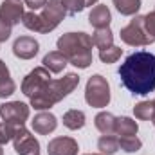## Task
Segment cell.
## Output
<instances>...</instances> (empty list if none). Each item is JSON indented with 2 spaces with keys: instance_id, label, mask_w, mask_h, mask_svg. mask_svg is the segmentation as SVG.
Masks as SVG:
<instances>
[{
  "instance_id": "6da1fadb",
  "label": "cell",
  "mask_w": 155,
  "mask_h": 155,
  "mask_svg": "<svg viewBox=\"0 0 155 155\" xmlns=\"http://www.w3.org/2000/svg\"><path fill=\"white\" fill-rule=\"evenodd\" d=\"M119 78L134 96H148L155 90V54L135 51L119 67Z\"/></svg>"
},
{
  "instance_id": "7a4b0ae2",
  "label": "cell",
  "mask_w": 155,
  "mask_h": 155,
  "mask_svg": "<svg viewBox=\"0 0 155 155\" xmlns=\"http://www.w3.org/2000/svg\"><path fill=\"white\" fill-rule=\"evenodd\" d=\"M58 51L67 58L71 65L78 69H88L92 63V36L87 33H67L60 36L58 41Z\"/></svg>"
},
{
  "instance_id": "3957f363",
  "label": "cell",
  "mask_w": 155,
  "mask_h": 155,
  "mask_svg": "<svg viewBox=\"0 0 155 155\" xmlns=\"http://www.w3.org/2000/svg\"><path fill=\"white\" fill-rule=\"evenodd\" d=\"M78 85H79V76L74 72H69L60 79H51L36 96L31 97V107L35 110H49L61 99H65L71 92H74Z\"/></svg>"
},
{
  "instance_id": "277c9868",
  "label": "cell",
  "mask_w": 155,
  "mask_h": 155,
  "mask_svg": "<svg viewBox=\"0 0 155 155\" xmlns=\"http://www.w3.org/2000/svg\"><path fill=\"white\" fill-rule=\"evenodd\" d=\"M85 101L94 108H103L110 103V85L107 78L94 74L88 78L85 87Z\"/></svg>"
},
{
  "instance_id": "5b68a950",
  "label": "cell",
  "mask_w": 155,
  "mask_h": 155,
  "mask_svg": "<svg viewBox=\"0 0 155 155\" xmlns=\"http://www.w3.org/2000/svg\"><path fill=\"white\" fill-rule=\"evenodd\" d=\"M119 36L126 45H132V47H144L155 41L144 29V16H137V15L130 20L128 25L121 29Z\"/></svg>"
},
{
  "instance_id": "8992f818",
  "label": "cell",
  "mask_w": 155,
  "mask_h": 155,
  "mask_svg": "<svg viewBox=\"0 0 155 155\" xmlns=\"http://www.w3.org/2000/svg\"><path fill=\"white\" fill-rule=\"evenodd\" d=\"M65 15H67V11L63 9V5H61L60 0H51V2H47V4L43 5L41 13H40L41 35L54 31V29L61 24V20L65 18Z\"/></svg>"
},
{
  "instance_id": "52a82bcc",
  "label": "cell",
  "mask_w": 155,
  "mask_h": 155,
  "mask_svg": "<svg viewBox=\"0 0 155 155\" xmlns=\"http://www.w3.org/2000/svg\"><path fill=\"white\" fill-rule=\"evenodd\" d=\"M51 79H52V78H51V72H49L45 67H36V69H33L27 76L24 78V81H22V92H24V96H27V97L31 99L33 96L38 94Z\"/></svg>"
},
{
  "instance_id": "ba28073f",
  "label": "cell",
  "mask_w": 155,
  "mask_h": 155,
  "mask_svg": "<svg viewBox=\"0 0 155 155\" xmlns=\"http://www.w3.org/2000/svg\"><path fill=\"white\" fill-rule=\"evenodd\" d=\"M13 144H15L16 155H40L38 139L29 130H25L24 126L16 128V134L13 137Z\"/></svg>"
},
{
  "instance_id": "9c48e42d",
  "label": "cell",
  "mask_w": 155,
  "mask_h": 155,
  "mask_svg": "<svg viewBox=\"0 0 155 155\" xmlns=\"http://www.w3.org/2000/svg\"><path fill=\"white\" fill-rule=\"evenodd\" d=\"M0 117L15 126H24L29 119V107L22 101H11L0 105Z\"/></svg>"
},
{
  "instance_id": "30bf717a",
  "label": "cell",
  "mask_w": 155,
  "mask_h": 155,
  "mask_svg": "<svg viewBox=\"0 0 155 155\" xmlns=\"http://www.w3.org/2000/svg\"><path fill=\"white\" fill-rule=\"evenodd\" d=\"M24 15H25L24 13V5L18 0H4L0 4V18L4 22H7L11 27L16 25V24H20L22 18H24Z\"/></svg>"
},
{
  "instance_id": "8fae6325",
  "label": "cell",
  "mask_w": 155,
  "mask_h": 155,
  "mask_svg": "<svg viewBox=\"0 0 155 155\" xmlns=\"http://www.w3.org/2000/svg\"><path fill=\"white\" fill-rule=\"evenodd\" d=\"M40 43L33 36H20L13 43V54L20 60H31L38 54Z\"/></svg>"
},
{
  "instance_id": "7c38bea8",
  "label": "cell",
  "mask_w": 155,
  "mask_h": 155,
  "mask_svg": "<svg viewBox=\"0 0 155 155\" xmlns=\"http://www.w3.org/2000/svg\"><path fill=\"white\" fill-rule=\"evenodd\" d=\"M78 141L72 137H54L47 144L49 155H78Z\"/></svg>"
},
{
  "instance_id": "4fadbf2b",
  "label": "cell",
  "mask_w": 155,
  "mask_h": 155,
  "mask_svg": "<svg viewBox=\"0 0 155 155\" xmlns=\"http://www.w3.org/2000/svg\"><path fill=\"white\" fill-rule=\"evenodd\" d=\"M31 126H33V130L36 134H40V135H49L51 132L56 130L58 119L52 116V114H49V112H40V114H36V116L33 117Z\"/></svg>"
},
{
  "instance_id": "5bb4252c",
  "label": "cell",
  "mask_w": 155,
  "mask_h": 155,
  "mask_svg": "<svg viewBox=\"0 0 155 155\" xmlns=\"http://www.w3.org/2000/svg\"><path fill=\"white\" fill-rule=\"evenodd\" d=\"M88 22L92 27L96 29H103V27H108L110 22H112V15H110V9L107 5H96L92 7L90 15H88Z\"/></svg>"
},
{
  "instance_id": "9a60e30c",
  "label": "cell",
  "mask_w": 155,
  "mask_h": 155,
  "mask_svg": "<svg viewBox=\"0 0 155 155\" xmlns=\"http://www.w3.org/2000/svg\"><path fill=\"white\" fill-rule=\"evenodd\" d=\"M43 67L49 71V72H52V74H60L63 69H65V65L69 63L67 61V58L60 52V51H52V52H47L45 56H43Z\"/></svg>"
},
{
  "instance_id": "2e32d148",
  "label": "cell",
  "mask_w": 155,
  "mask_h": 155,
  "mask_svg": "<svg viewBox=\"0 0 155 155\" xmlns=\"http://www.w3.org/2000/svg\"><path fill=\"white\" fill-rule=\"evenodd\" d=\"M139 124L132 119V117L121 116L116 117V126H114V134L119 137H130V135H137Z\"/></svg>"
},
{
  "instance_id": "e0dca14e",
  "label": "cell",
  "mask_w": 155,
  "mask_h": 155,
  "mask_svg": "<svg viewBox=\"0 0 155 155\" xmlns=\"http://www.w3.org/2000/svg\"><path fill=\"white\" fill-rule=\"evenodd\" d=\"M15 90H16V85H15V81L11 78V72L7 69V65L0 60V99L9 97Z\"/></svg>"
},
{
  "instance_id": "ac0fdd59",
  "label": "cell",
  "mask_w": 155,
  "mask_h": 155,
  "mask_svg": "<svg viewBox=\"0 0 155 155\" xmlns=\"http://www.w3.org/2000/svg\"><path fill=\"white\" fill-rule=\"evenodd\" d=\"M94 124L103 135H112L114 134V126H116V116L110 114V112H99L94 117Z\"/></svg>"
},
{
  "instance_id": "d6986e66",
  "label": "cell",
  "mask_w": 155,
  "mask_h": 155,
  "mask_svg": "<svg viewBox=\"0 0 155 155\" xmlns=\"http://www.w3.org/2000/svg\"><path fill=\"white\" fill-rule=\"evenodd\" d=\"M85 114L78 108H71L63 114V124L69 128V130H79L85 126Z\"/></svg>"
},
{
  "instance_id": "ffe728a7",
  "label": "cell",
  "mask_w": 155,
  "mask_h": 155,
  "mask_svg": "<svg viewBox=\"0 0 155 155\" xmlns=\"http://www.w3.org/2000/svg\"><path fill=\"white\" fill-rule=\"evenodd\" d=\"M94 45L101 51V49H108L114 45V35L110 31V27H103V29H96L94 36H92Z\"/></svg>"
},
{
  "instance_id": "44dd1931",
  "label": "cell",
  "mask_w": 155,
  "mask_h": 155,
  "mask_svg": "<svg viewBox=\"0 0 155 155\" xmlns=\"http://www.w3.org/2000/svg\"><path fill=\"white\" fill-rule=\"evenodd\" d=\"M97 150L101 155H114L119 150V137L114 135H101L97 141Z\"/></svg>"
},
{
  "instance_id": "7402d4cb",
  "label": "cell",
  "mask_w": 155,
  "mask_h": 155,
  "mask_svg": "<svg viewBox=\"0 0 155 155\" xmlns=\"http://www.w3.org/2000/svg\"><path fill=\"white\" fill-rule=\"evenodd\" d=\"M134 114H135L137 119H141V121H152V117L155 114V99L137 103L134 107Z\"/></svg>"
},
{
  "instance_id": "603a6c76",
  "label": "cell",
  "mask_w": 155,
  "mask_h": 155,
  "mask_svg": "<svg viewBox=\"0 0 155 155\" xmlns=\"http://www.w3.org/2000/svg\"><path fill=\"white\" fill-rule=\"evenodd\" d=\"M116 9L124 16H134L141 9V0H112Z\"/></svg>"
},
{
  "instance_id": "cb8c5ba5",
  "label": "cell",
  "mask_w": 155,
  "mask_h": 155,
  "mask_svg": "<svg viewBox=\"0 0 155 155\" xmlns=\"http://www.w3.org/2000/svg\"><path fill=\"white\" fill-rule=\"evenodd\" d=\"M143 141L137 135H130V137H119V148L126 153H134L137 150H141Z\"/></svg>"
},
{
  "instance_id": "d4e9b609",
  "label": "cell",
  "mask_w": 155,
  "mask_h": 155,
  "mask_svg": "<svg viewBox=\"0 0 155 155\" xmlns=\"http://www.w3.org/2000/svg\"><path fill=\"white\" fill-rule=\"evenodd\" d=\"M121 54H123V49L112 45V47H108V49H101V51H99V60H101L103 63H116L117 60L121 58Z\"/></svg>"
},
{
  "instance_id": "484cf974",
  "label": "cell",
  "mask_w": 155,
  "mask_h": 155,
  "mask_svg": "<svg viewBox=\"0 0 155 155\" xmlns=\"http://www.w3.org/2000/svg\"><path fill=\"white\" fill-rule=\"evenodd\" d=\"M16 128L18 126H15V124H11V123H0V146H4V144H7L9 141H13V137H15V134H16Z\"/></svg>"
},
{
  "instance_id": "4316f807",
  "label": "cell",
  "mask_w": 155,
  "mask_h": 155,
  "mask_svg": "<svg viewBox=\"0 0 155 155\" xmlns=\"http://www.w3.org/2000/svg\"><path fill=\"white\" fill-rule=\"evenodd\" d=\"M69 15H78L85 9V0H60Z\"/></svg>"
},
{
  "instance_id": "83f0119b",
  "label": "cell",
  "mask_w": 155,
  "mask_h": 155,
  "mask_svg": "<svg viewBox=\"0 0 155 155\" xmlns=\"http://www.w3.org/2000/svg\"><path fill=\"white\" fill-rule=\"evenodd\" d=\"M144 29H146V33L155 40V7H153L152 13L144 15Z\"/></svg>"
},
{
  "instance_id": "f1b7e54d",
  "label": "cell",
  "mask_w": 155,
  "mask_h": 155,
  "mask_svg": "<svg viewBox=\"0 0 155 155\" xmlns=\"http://www.w3.org/2000/svg\"><path fill=\"white\" fill-rule=\"evenodd\" d=\"M9 36H11V25L0 18V41H5Z\"/></svg>"
},
{
  "instance_id": "f546056e",
  "label": "cell",
  "mask_w": 155,
  "mask_h": 155,
  "mask_svg": "<svg viewBox=\"0 0 155 155\" xmlns=\"http://www.w3.org/2000/svg\"><path fill=\"white\" fill-rule=\"evenodd\" d=\"M25 4H27V7H31L33 11H36V9H43V5L47 4V0H25Z\"/></svg>"
},
{
  "instance_id": "4dcf8cb0",
  "label": "cell",
  "mask_w": 155,
  "mask_h": 155,
  "mask_svg": "<svg viewBox=\"0 0 155 155\" xmlns=\"http://www.w3.org/2000/svg\"><path fill=\"white\" fill-rule=\"evenodd\" d=\"M94 4H97V0H85V7H88V5H94Z\"/></svg>"
},
{
  "instance_id": "1f68e13d",
  "label": "cell",
  "mask_w": 155,
  "mask_h": 155,
  "mask_svg": "<svg viewBox=\"0 0 155 155\" xmlns=\"http://www.w3.org/2000/svg\"><path fill=\"white\" fill-rule=\"evenodd\" d=\"M152 121H153V126H155V114H153V117H152Z\"/></svg>"
},
{
  "instance_id": "d6a6232c",
  "label": "cell",
  "mask_w": 155,
  "mask_h": 155,
  "mask_svg": "<svg viewBox=\"0 0 155 155\" xmlns=\"http://www.w3.org/2000/svg\"><path fill=\"white\" fill-rule=\"evenodd\" d=\"M0 155H4V150H2V146H0Z\"/></svg>"
},
{
  "instance_id": "836d02e7",
  "label": "cell",
  "mask_w": 155,
  "mask_h": 155,
  "mask_svg": "<svg viewBox=\"0 0 155 155\" xmlns=\"http://www.w3.org/2000/svg\"><path fill=\"white\" fill-rule=\"evenodd\" d=\"M85 155H101V153H85Z\"/></svg>"
},
{
  "instance_id": "e575fe53",
  "label": "cell",
  "mask_w": 155,
  "mask_h": 155,
  "mask_svg": "<svg viewBox=\"0 0 155 155\" xmlns=\"http://www.w3.org/2000/svg\"><path fill=\"white\" fill-rule=\"evenodd\" d=\"M18 2H20V0H18Z\"/></svg>"
}]
</instances>
